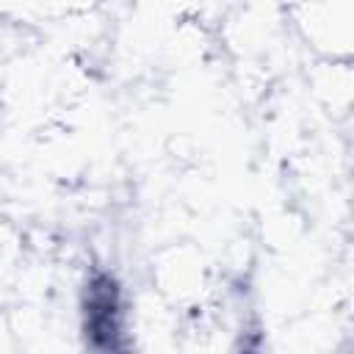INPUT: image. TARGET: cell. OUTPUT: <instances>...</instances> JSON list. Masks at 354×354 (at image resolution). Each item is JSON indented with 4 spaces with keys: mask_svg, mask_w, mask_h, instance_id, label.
Instances as JSON below:
<instances>
[{
    "mask_svg": "<svg viewBox=\"0 0 354 354\" xmlns=\"http://www.w3.org/2000/svg\"><path fill=\"white\" fill-rule=\"evenodd\" d=\"M80 335L88 354H136L130 299L113 271L94 268L80 290Z\"/></svg>",
    "mask_w": 354,
    "mask_h": 354,
    "instance_id": "1",
    "label": "cell"
},
{
    "mask_svg": "<svg viewBox=\"0 0 354 354\" xmlns=\"http://www.w3.org/2000/svg\"><path fill=\"white\" fill-rule=\"evenodd\" d=\"M232 354H266L263 351V335L254 329V332H246L243 337H241V343L235 346V351Z\"/></svg>",
    "mask_w": 354,
    "mask_h": 354,
    "instance_id": "2",
    "label": "cell"
}]
</instances>
